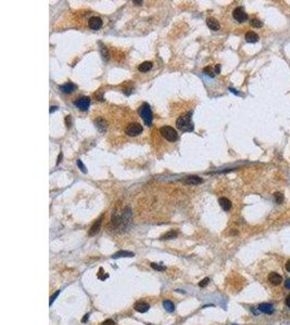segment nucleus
I'll use <instances>...</instances> for the list:
<instances>
[{"label": "nucleus", "mask_w": 290, "mask_h": 325, "mask_svg": "<svg viewBox=\"0 0 290 325\" xmlns=\"http://www.w3.org/2000/svg\"><path fill=\"white\" fill-rule=\"evenodd\" d=\"M246 41L250 42V44H254V42H258L259 41V36L258 34H256L254 32H248L246 34Z\"/></svg>", "instance_id": "18"}, {"label": "nucleus", "mask_w": 290, "mask_h": 325, "mask_svg": "<svg viewBox=\"0 0 290 325\" xmlns=\"http://www.w3.org/2000/svg\"><path fill=\"white\" fill-rule=\"evenodd\" d=\"M150 266H151V268H152V269H154V270H157V271H165V270H166V268H165L164 266L158 265V263H155V262H152V263H151Z\"/></svg>", "instance_id": "26"}, {"label": "nucleus", "mask_w": 290, "mask_h": 325, "mask_svg": "<svg viewBox=\"0 0 290 325\" xmlns=\"http://www.w3.org/2000/svg\"><path fill=\"white\" fill-rule=\"evenodd\" d=\"M233 16L239 23H243V22H246L248 20V14L246 13V11L243 10L242 7H238V8H236L235 10L233 11Z\"/></svg>", "instance_id": "5"}, {"label": "nucleus", "mask_w": 290, "mask_h": 325, "mask_svg": "<svg viewBox=\"0 0 290 325\" xmlns=\"http://www.w3.org/2000/svg\"><path fill=\"white\" fill-rule=\"evenodd\" d=\"M203 73H206L207 75L211 76V77H214V76L216 75V73H215V69H213L211 66H207L206 68L203 69Z\"/></svg>", "instance_id": "24"}, {"label": "nucleus", "mask_w": 290, "mask_h": 325, "mask_svg": "<svg viewBox=\"0 0 290 325\" xmlns=\"http://www.w3.org/2000/svg\"><path fill=\"white\" fill-rule=\"evenodd\" d=\"M259 311L263 312V313H266V314H272L274 312V308L270 304H267V302H264V304H261L259 306Z\"/></svg>", "instance_id": "14"}, {"label": "nucleus", "mask_w": 290, "mask_h": 325, "mask_svg": "<svg viewBox=\"0 0 290 325\" xmlns=\"http://www.w3.org/2000/svg\"><path fill=\"white\" fill-rule=\"evenodd\" d=\"M134 3H137V5H141V3H143V1H136V0H134Z\"/></svg>", "instance_id": "39"}, {"label": "nucleus", "mask_w": 290, "mask_h": 325, "mask_svg": "<svg viewBox=\"0 0 290 325\" xmlns=\"http://www.w3.org/2000/svg\"><path fill=\"white\" fill-rule=\"evenodd\" d=\"M218 204H220V206L223 208V210H225V212L231 210V202L228 199V198H226V197H220V199H218Z\"/></svg>", "instance_id": "13"}, {"label": "nucleus", "mask_w": 290, "mask_h": 325, "mask_svg": "<svg viewBox=\"0 0 290 325\" xmlns=\"http://www.w3.org/2000/svg\"><path fill=\"white\" fill-rule=\"evenodd\" d=\"M76 164H77V166L79 167V169L82 170V173H87V169H86L85 165H84L83 162H82V160H80V159H77V160H76Z\"/></svg>", "instance_id": "27"}, {"label": "nucleus", "mask_w": 290, "mask_h": 325, "mask_svg": "<svg viewBox=\"0 0 290 325\" xmlns=\"http://www.w3.org/2000/svg\"><path fill=\"white\" fill-rule=\"evenodd\" d=\"M160 132L162 134V137L165 140L170 141V142H175L178 139V133L175 129L171 127V126H163L160 129Z\"/></svg>", "instance_id": "3"}, {"label": "nucleus", "mask_w": 290, "mask_h": 325, "mask_svg": "<svg viewBox=\"0 0 290 325\" xmlns=\"http://www.w3.org/2000/svg\"><path fill=\"white\" fill-rule=\"evenodd\" d=\"M61 158H62V153H60L59 158H58V162H57V165H59V162H60V160H61Z\"/></svg>", "instance_id": "38"}, {"label": "nucleus", "mask_w": 290, "mask_h": 325, "mask_svg": "<svg viewBox=\"0 0 290 325\" xmlns=\"http://www.w3.org/2000/svg\"><path fill=\"white\" fill-rule=\"evenodd\" d=\"M163 307L167 312H174L175 310V305L171 300H164L163 301Z\"/></svg>", "instance_id": "20"}, {"label": "nucleus", "mask_w": 290, "mask_h": 325, "mask_svg": "<svg viewBox=\"0 0 290 325\" xmlns=\"http://www.w3.org/2000/svg\"><path fill=\"white\" fill-rule=\"evenodd\" d=\"M95 126L97 127L100 132H104L108 128V123L103 117H97L95 119Z\"/></svg>", "instance_id": "9"}, {"label": "nucleus", "mask_w": 290, "mask_h": 325, "mask_svg": "<svg viewBox=\"0 0 290 325\" xmlns=\"http://www.w3.org/2000/svg\"><path fill=\"white\" fill-rule=\"evenodd\" d=\"M88 25L91 30H98L102 27L103 22H102V20H101L99 16H91V17L88 20Z\"/></svg>", "instance_id": "8"}, {"label": "nucleus", "mask_w": 290, "mask_h": 325, "mask_svg": "<svg viewBox=\"0 0 290 325\" xmlns=\"http://www.w3.org/2000/svg\"><path fill=\"white\" fill-rule=\"evenodd\" d=\"M250 24H251V26L256 27V28H260V27L263 26V23H262L260 20H258V19H253V20H251Z\"/></svg>", "instance_id": "25"}, {"label": "nucleus", "mask_w": 290, "mask_h": 325, "mask_svg": "<svg viewBox=\"0 0 290 325\" xmlns=\"http://www.w3.org/2000/svg\"><path fill=\"white\" fill-rule=\"evenodd\" d=\"M65 124H66V127L68 128H70L71 127V125H72V116H66L65 117Z\"/></svg>", "instance_id": "30"}, {"label": "nucleus", "mask_w": 290, "mask_h": 325, "mask_svg": "<svg viewBox=\"0 0 290 325\" xmlns=\"http://www.w3.org/2000/svg\"><path fill=\"white\" fill-rule=\"evenodd\" d=\"M152 66H153L152 62L146 61V62H143L141 64L138 66V71L141 72V73H146V72H148V71H150V69L152 68Z\"/></svg>", "instance_id": "17"}, {"label": "nucleus", "mask_w": 290, "mask_h": 325, "mask_svg": "<svg viewBox=\"0 0 290 325\" xmlns=\"http://www.w3.org/2000/svg\"><path fill=\"white\" fill-rule=\"evenodd\" d=\"M286 305H287L290 308V295L287 296V298H286Z\"/></svg>", "instance_id": "35"}, {"label": "nucleus", "mask_w": 290, "mask_h": 325, "mask_svg": "<svg viewBox=\"0 0 290 325\" xmlns=\"http://www.w3.org/2000/svg\"><path fill=\"white\" fill-rule=\"evenodd\" d=\"M176 236H177L176 231H168L167 233H165L164 235L161 236V240H172V238H175Z\"/></svg>", "instance_id": "21"}, {"label": "nucleus", "mask_w": 290, "mask_h": 325, "mask_svg": "<svg viewBox=\"0 0 290 325\" xmlns=\"http://www.w3.org/2000/svg\"><path fill=\"white\" fill-rule=\"evenodd\" d=\"M185 182L188 183V184H192V185H198V184L203 182V179H201L198 176H189L185 179Z\"/></svg>", "instance_id": "16"}, {"label": "nucleus", "mask_w": 290, "mask_h": 325, "mask_svg": "<svg viewBox=\"0 0 290 325\" xmlns=\"http://www.w3.org/2000/svg\"><path fill=\"white\" fill-rule=\"evenodd\" d=\"M274 199H275V202L277 203V204H281V203L284 202V199H285L284 194H283L281 192L274 193Z\"/></svg>", "instance_id": "23"}, {"label": "nucleus", "mask_w": 290, "mask_h": 325, "mask_svg": "<svg viewBox=\"0 0 290 325\" xmlns=\"http://www.w3.org/2000/svg\"><path fill=\"white\" fill-rule=\"evenodd\" d=\"M76 89H77V86L72 84V83H68V84L60 86V90L62 92H64V93H71V92H73L74 90H76Z\"/></svg>", "instance_id": "15"}, {"label": "nucleus", "mask_w": 290, "mask_h": 325, "mask_svg": "<svg viewBox=\"0 0 290 325\" xmlns=\"http://www.w3.org/2000/svg\"><path fill=\"white\" fill-rule=\"evenodd\" d=\"M101 325H115V322H114L113 320H111V319H108V320H105L104 322H102Z\"/></svg>", "instance_id": "31"}, {"label": "nucleus", "mask_w": 290, "mask_h": 325, "mask_svg": "<svg viewBox=\"0 0 290 325\" xmlns=\"http://www.w3.org/2000/svg\"><path fill=\"white\" fill-rule=\"evenodd\" d=\"M57 106H50V113H52V112H54L55 109H57Z\"/></svg>", "instance_id": "37"}, {"label": "nucleus", "mask_w": 290, "mask_h": 325, "mask_svg": "<svg viewBox=\"0 0 290 325\" xmlns=\"http://www.w3.org/2000/svg\"><path fill=\"white\" fill-rule=\"evenodd\" d=\"M268 281H270L272 284H274V285H279L280 283L283 282V277H281V275L278 274V273L272 272V273L268 274Z\"/></svg>", "instance_id": "11"}, {"label": "nucleus", "mask_w": 290, "mask_h": 325, "mask_svg": "<svg viewBox=\"0 0 290 325\" xmlns=\"http://www.w3.org/2000/svg\"><path fill=\"white\" fill-rule=\"evenodd\" d=\"M88 319H89V314H88V313H87V314H85V315H84V318H83V319H82V323H85L86 321H88Z\"/></svg>", "instance_id": "32"}, {"label": "nucleus", "mask_w": 290, "mask_h": 325, "mask_svg": "<svg viewBox=\"0 0 290 325\" xmlns=\"http://www.w3.org/2000/svg\"><path fill=\"white\" fill-rule=\"evenodd\" d=\"M100 46H101V48H100V52H101L102 58H103L104 61H108L109 58H110V54H109V51H108V49H107V47H105V46H102L101 44H100Z\"/></svg>", "instance_id": "22"}, {"label": "nucleus", "mask_w": 290, "mask_h": 325, "mask_svg": "<svg viewBox=\"0 0 290 325\" xmlns=\"http://www.w3.org/2000/svg\"><path fill=\"white\" fill-rule=\"evenodd\" d=\"M143 132V126L138 123H130L125 128V133L129 137H136Z\"/></svg>", "instance_id": "4"}, {"label": "nucleus", "mask_w": 290, "mask_h": 325, "mask_svg": "<svg viewBox=\"0 0 290 325\" xmlns=\"http://www.w3.org/2000/svg\"><path fill=\"white\" fill-rule=\"evenodd\" d=\"M134 308H135V310L138 311V312L145 313V312H147V311L150 309V306H149V304L145 302V301H137V302L134 305Z\"/></svg>", "instance_id": "10"}, {"label": "nucleus", "mask_w": 290, "mask_h": 325, "mask_svg": "<svg viewBox=\"0 0 290 325\" xmlns=\"http://www.w3.org/2000/svg\"><path fill=\"white\" fill-rule=\"evenodd\" d=\"M60 291H61V289H59V291H55V293H54V294H53V295H52V296H51V297H50V302H49V305H50V306L52 305V302H53V301L55 300V298H57V297L59 296Z\"/></svg>", "instance_id": "29"}, {"label": "nucleus", "mask_w": 290, "mask_h": 325, "mask_svg": "<svg viewBox=\"0 0 290 325\" xmlns=\"http://www.w3.org/2000/svg\"><path fill=\"white\" fill-rule=\"evenodd\" d=\"M209 283H210V279H209V277H204L203 280H201V281L199 282V286H200V287H206Z\"/></svg>", "instance_id": "28"}, {"label": "nucleus", "mask_w": 290, "mask_h": 325, "mask_svg": "<svg viewBox=\"0 0 290 325\" xmlns=\"http://www.w3.org/2000/svg\"><path fill=\"white\" fill-rule=\"evenodd\" d=\"M74 105L80 111H87L90 105V98L88 97H82L74 101Z\"/></svg>", "instance_id": "6"}, {"label": "nucleus", "mask_w": 290, "mask_h": 325, "mask_svg": "<svg viewBox=\"0 0 290 325\" xmlns=\"http://www.w3.org/2000/svg\"><path fill=\"white\" fill-rule=\"evenodd\" d=\"M102 219H103V215H102V216H100L99 219H97L96 221L93 222V224L90 227V229H89V232H88L89 236H95L96 234H98L99 231H100V229H101Z\"/></svg>", "instance_id": "7"}, {"label": "nucleus", "mask_w": 290, "mask_h": 325, "mask_svg": "<svg viewBox=\"0 0 290 325\" xmlns=\"http://www.w3.org/2000/svg\"><path fill=\"white\" fill-rule=\"evenodd\" d=\"M134 256H135V254L132 252V251L121 250V251H118L116 254H114L113 256H112V258L116 259V258H121V257H134Z\"/></svg>", "instance_id": "19"}, {"label": "nucleus", "mask_w": 290, "mask_h": 325, "mask_svg": "<svg viewBox=\"0 0 290 325\" xmlns=\"http://www.w3.org/2000/svg\"><path fill=\"white\" fill-rule=\"evenodd\" d=\"M192 111L187 112L182 116H179L176 120V127L182 132H191L193 131V123H192Z\"/></svg>", "instance_id": "1"}, {"label": "nucleus", "mask_w": 290, "mask_h": 325, "mask_svg": "<svg viewBox=\"0 0 290 325\" xmlns=\"http://www.w3.org/2000/svg\"><path fill=\"white\" fill-rule=\"evenodd\" d=\"M285 267H286V270L288 271V272H290V260H288L287 262H286Z\"/></svg>", "instance_id": "34"}, {"label": "nucleus", "mask_w": 290, "mask_h": 325, "mask_svg": "<svg viewBox=\"0 0 290 325\" xmlns=\"http://www.w3.org/2000/svg\"><path fill=\"white\" fill-rule=\"evenodd\" d=\"M285 286L287 287V288H290V280H287V281H286Z\"/></svg>", "instance_id": "36"}, {"label": "nucleus", "mask_w": 290, "mask_h": 325, "mask_svg": "<svg viewBox=\"0 0 290 325\" xmlns=\"http://www.w3.org/2000/svg\"><path fill=\"white\" fill-rule=\"evenodd\" d=\"M214 69H215V73H216V74H220V72H221V65L217 64Z\"/></svg>", "instance_id": "33"}, {"label": "nucleus", "mask_w": 290, "mask_h": 325, "mask_svg": "<svg viewBox=\"0 0 290 325\" xmlns=\"http://www.w3.org/2000/svg\"><path fill=\"white\" fill-rule=\"evenodd\" d=\"M138 114L143 120V123L146 124V126L150 127L152 125V119H153V114L152 111L150 108V105L148 103H143L139 108H138Z\"/></svg>", "instance_id": "2"}, {"label": "nucleus", "mask_w": 290, "mask_h": 325, "mask_svg": "<svg viewBox=\"0 0 290 325\" xmlns=\"http://www.w3.org/2000/svg\"><path fill=\"white\" fill-rule=\"evenodd\" d=\"M207 25L208 27L211 30H220V23L214 17H208L207 19Z\"/></svg>", "instance_id": "12"}]
</instances>
